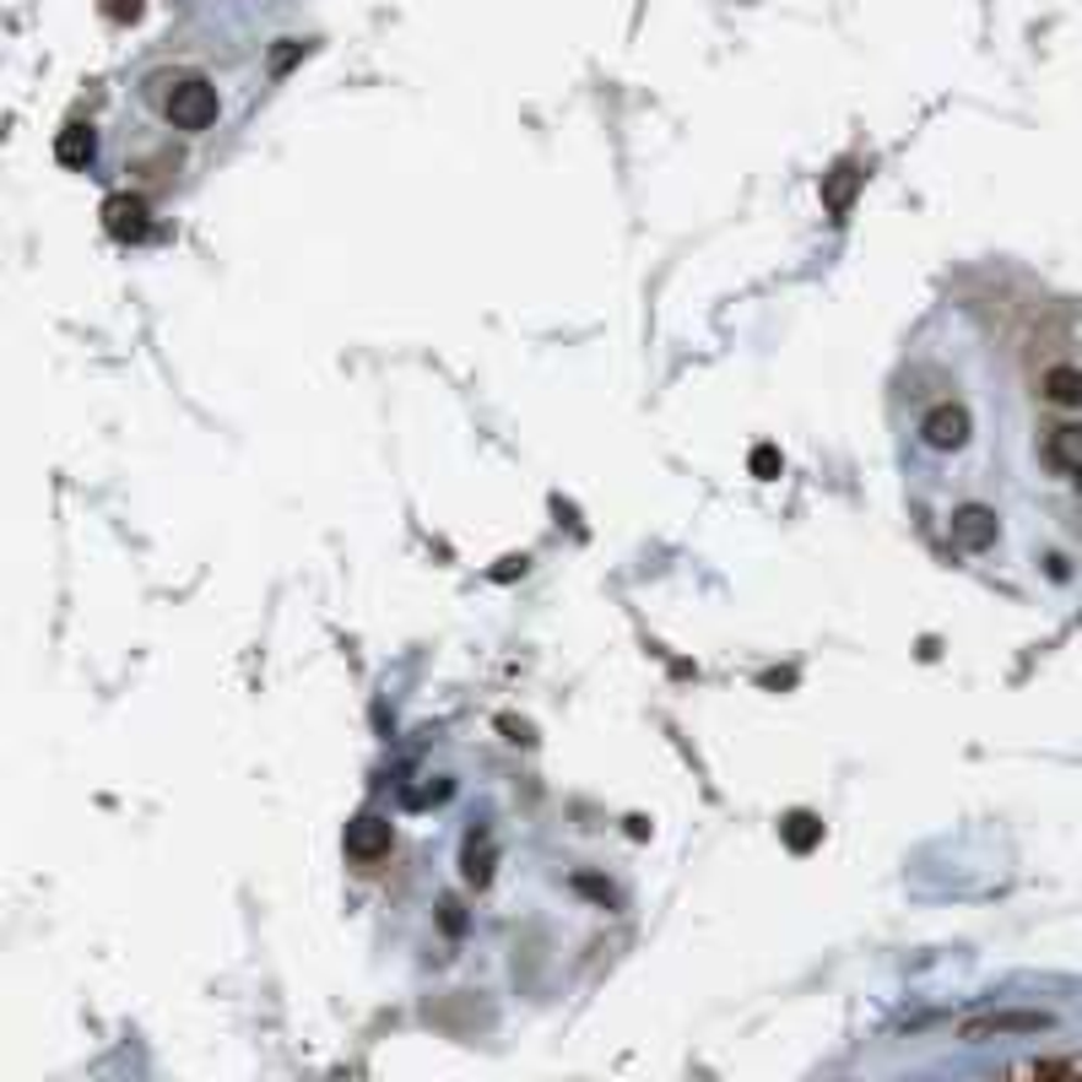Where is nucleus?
I'll return each mask as SVG.
<instances>
[{"label": "nucleus", "instance_id": "1", "mask_svg": "<svg viewBox=\"0 0 1082 1082\" xmlns=\"http://www.w3.org/2000/svg\"><path fill=\"white\" fill-rule=\"evenodd\" d=\"M162 114L173 131H206L217 120V87L206 76H184L173 82V93H162Z\"/></svg>", "mask_w": 1082, "mask_h": 1082}, {"label": "nucleus", "instance_id": "2", "mask_svg": "<svg viewBox=\"0 0 1082 1082\" xmlns=\"http://www.w3.org/2000/svg\"><path fill=\"white\" fill-rule=\"evenodd\" d=\"M347 861L352 866H379V861H390V850H396V834H390V817H379V812H363V817H352L347 823Z\"/></svg>", "mask_w": 1082, "mask_h": 1082}, {"label": "nucleus", "instance_id": "3", "mask_svg": "<svg viewBox=\"0 0 1082 1082\" xmlns=\"http://www.w3.org/2000/svg\"><path fill=\"white\" fill-rule=\"evenodd\" d=\"M921 439H926V450H963L969 445V412L958 406V401H936L926 417H921Z\"/></svg>", "mask_w": 1082, "mask_h": 1082}, {"label": "nucleus", "instance_id": "4", "mask_svg": "<svg viewBox=\"0 0 1082 1082\" xmlns=\"http://www.w3.org/2000/svg\"><path fill=\"white\" fill-rule=\"evenodd\" d=\"M1056 1018L1050 1012H980V1018H969L958 1034L963 1040H990V1034H1040V1029H1050Z\"/></svg>", "mask_w": 1082, "mask_h": 1082}, {"label": "nucleus", "instance_id": "5", "mask_svg": "<svg viewBox=\"0 0 1082 1082\" xmlns=\"http://www.w3.org/2000/svg\"><path fill=\"white\" fill-rule=\"evenodd\" d=\"M104 228L114 233V239H125V244H136V239H147V200H136V195H109L104 200Z\"/></svg>", "mask_w": 1082, "mask_h": 1082}, {"label": "nucleus", "instance_id": "6", "mask_svg": "<svg viewBox=\"0 0 1082 1082\" xmlns=\"http://www.w3.org/2000/svg\"><path fill=\"white\" fill-rule=\"evenodd\" d=\"M952 542H958L963 552L996 547V514H990L985 503H963V509L952 514Z\"/></svg>", "mask_w": 1082, "mask_h": 1082}, {"label": "nucleus", "instance_id": "7", "mask_svg": "<svg viewBox=\"0 0 1082 1082\" xmlns=\"http://www.w3.org/2000/svg\"><path fill=\"white\" fill-rule=\"evenodd\" d=\"M1040 455H1045V465H1050V471H1061V476H1082V428H1078V423H1061V428H1050Z\"/></svg>", "mask_w": 1082, "mask_h": 1082}, {"label": "nucleus", "instance_id": "8", "mask_svg": "<svg viewBox=\"0 0 1082 1082\" xmlns=\"http://www.w3.org/2000/svg\"><path fill=\"white\" fill-rule=\"evenodd\" d=\"M493 861H498L493 834H487V828H471V834H465V855H461L465 883H471V888H487V883H493Z\"/></svg>", "mask_w": 1082, "mask_h": 1082}, {"label": "nucleus", "instance_id": "9", "mask_svg": "<svg viewBox=\"0 0 1082 1082\" xmlns=\"http://www.w3.org/2000/svg\"><path fill=\"white\" fill-rule=\"evenodd\" d=\"M1040 390H1045V401H1050V406H1082V374L1072 368V363H1056V368H1045Z\"/></svg>", "mask_w": 1082, "mask_h": 1082}, {"label": "nucleus", "instance_id": "10", "mask_svg": "<svg viewBox=\"0 0 1082 1082\" xmlns=\"http://www.w3.org/2000/svg\"><path fill=\"white\" fill-rule=\"evenodd\" d=\"M93 153H98V136H93L87 125H65V131H60V142H54V157H60L65 168L93 162Z\"/></svg>", "mask_w": 1082, "mask_h": 1082}, {"label": "nucleus", "instance_id": "11", "mask_svg": "<svg viewBox=\"0 0 1082 1082\" xmlns=\"http://www.w3.org/2000/svg\"><path fill=\"white\" fill-rule=\"evenodd\" d=\"M855 184H861V168H855V162H839L834 179H828V190H823V206H828L834 217H844L850 200H855Z\"/></svg>", "mask_w": 1082, "mask_h": 1082}, {"label": "nucleus", "instance_id": "12", "mask_svg": "<svg viewBox=\"0 0 1082 1082\" xmlns=\"http://www.w3.org/2000/svg\"><path fill=\"white\" fill-rule=\"evenodd\" d=\"M817 839H823V823H817V817H806V812L785 817V844H790V850H812Z\"/></svg>", "mask_w": 1082, "mask_h": 1082}, {"label": "nucleus", "instance_id": "13", "mask_svg": "<svg viewBox=\"0 0 1082 1082\" xmlns=\"http://www.w3.org/2000/svg\"><path fill=\"white\" fill-rule=\"evenodd\" d=\"M779 465L785 461H779V450H774V445H758V450H753V476H764V482H769V476H779Z\"/></svg>", "mask_w": 1082, "mask_h": 1082}, {"label": "nucleus", "instance_id": "14", "mask_svg": "<svg viewBox=\"0 0 1082 1082\" xmlns=\"http://www.w3.org/2000/svg\"><path fill=\"white\" fill-rule=\"evenodd\" d=\"M142 11V0H104V16H114V22H131Z\"/></svg>", "mask_w": 1082, "mask_h": 1082}, {"label": "nucleus", "instance_id": "15", "mask_svg": "<svg viewBox=\"0 0 1082 1082\" xmlns=\"http://www.w3.org/2000/svg\"><path fill=\"white\" fill-rule=\"evenodd\" d=\"M299 54H304V44H293V38H288V44H282V49L271 54V65H277V71H288V65H293Z\"/></svg>", "mask_w": 1082, "mask_h": 1082}, {"label": "nucleus", "instance_id": "16", "mask_svg": "<svg viewBox=\"0 0 1082 1082\" xmlns=\"http://www.w3.org/2000/svg\"><path fill=\"white\" fill-rule=\"evenodd\" d=\"M1078 487H1082V476H1078Z\"/></svg>", "mask_w": 1082, "mask_h": 1082}]
</instances>
